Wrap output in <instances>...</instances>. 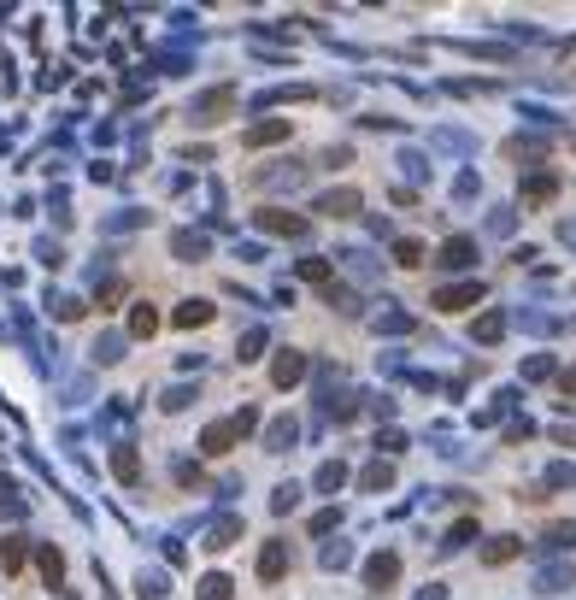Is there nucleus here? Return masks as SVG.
Wrapping results in <instances>:
<instances>
[{
  "label": "nucleus",
  "instance_id": "9d476101",
  "mask_svg": "<svg viewBox=\"0 0 576 600\" xmlns=\"http://www.w3.org/2000/svg\"><path fill=\"white\" fill-rule=\"evenodd\" d=\"M112 471H118V483H142V459H135V447H112Z\"/></svg>",
  "mask_w": 576,
  "mask_h": 600
},
{
  "label": "nucleus",
  "instance_id": "9b49d317",
  "mask_svg": "<svg viewBox=\"0 0 576 600\" xmlns=\"http://www.w3.org/2000/svg\"><path fill=\"white\" fill-rule=\"evenodd\" d=\"M471 259H477V242H471V235H453V242L442 247V265H453V271L471 265Z\"/></svg>",
  "mask_w": 576,
  "mask_h": 600
},
{
  "label": "nucleus",
  "instance_id": "7ed1b4c3",
  "mask_svg": "<svg viewBox=\"0 0 576 600\" xmlns=\"http://www.w3.org/2000/svg\"><path fill=\"white\" fill-rule=\"evenodd\" d=\"M235 442H242L235 418H218V424H206V435H200V447H206V454H230Z\"/></svg>",
  "mask_w": 576,
  "mask_h": 600
},
{
  "label": "nucleus",
  "instance_id": "6e6552de",
  "mask_svg": "<svg viewBox=\"0 0 576 600\" xmlns=\"http://www.w3.org/2000/svg\"><path fill=\"white\" fill-rule=\"evenodd\" d=\"M394 577H400V554H377V559L365 565V583H371V589H388Z\"/></svg>",
  "mask_w": 576,
  "mask_h": 600
},
{
  "label": "nucleus",
  "instance_id": "20e7f679",
  "mask_svg": "<svg viewBox=\"0 0 576 600\" xmlns=\"http://www.w3.org/2000/svg\"><path fill=\"white\" fill-rule=\"evenodd\" d=\"M300 377H306V359H300L294 347H283V354H277V365H271V383H277V389H294Z\"/></svg>",
  "mask_w": 576,
  "mask_h": 600
},
{
  "label": "nucleus",
  "instance_id": "5701e85b",
  "mask_svg": "<svg viewBox=\"0 0 576 600\" xmlns=\"http://www.w3.org/2000/svg\"><path fill=\"white\" fill-rule=\"evenodd\" d=\"M94 359H100V365H112V359H124V342H118V335H106V342L94 347Z\"/></svg>",
  "mask_w": 576,
  "mask_h": 600
},
{
  "label": "nucleus",
  "instance_id": "b1692460",
  "mask_svg": "<svg viewBox=\"0 0 576 600\" xmlns=\"http://www.w3.org/2000/svg\"><path fill=\"white\" fill-rule=\"evenodd\" d=\"M342 483H347L342 465H323V471H318V489H342Z\"/></svg>",
  "mask_w": 576,
  "mask_h": 600
},
{
  "label": "nucleus",
  "instance_id": "c85d7f7f",
  "mask_svg": "<svg viewBox=\"0 0 576 600\" xmlns=\"http://www.w3.org/2000/svg\"><path fill=\"white\" fill-rule=\"evenodd\" d=\"M294 500H300V489H294V483H288V489H277V500H271V506H277V512H288V506H294Z\"/></svg>",
  "mask_w": 576,
  "mask_h": 600
},
{
  "label": "nucleus",
  "instance_id": "4be33fe9",
  "mask_svg": "<svg viewBox=\"0 0 576 600\" xmlns=\"http://www.w3.org/2000/svg\"><path fill=\"white\" fill-rule=\"evenodd\" d=\"M500 330H506V318H500V312H488V318L477 324V335H482V342H500Z\"/></svg>",
  "mask_w": 576,
  "mask_h": 600
},
{
  "label": "nucleus",
  "instance_id": "ddd939ff",
  "mask_svg": "<svg viewBox=\"0 0 576 600\" xmlns=\"http://www.w3.org/2000/svg\"><path fill=\"white\" fill-rule=\"evenodd\" d=\"M553 195H559V177H553V171H535V177L523 183V200H553Z\"/></svg>",
  "mask_w": 576,
  "mask_h": 600
},
{
  "label": "nucleus",
  "instance_id": "dca6fc26",
  "mask_svg": "<svg viewBox=\"0 0 576 600\" xmlns=\"http://www.w3.org/2000/svg\"><path fill=\"white\" fill-rule=\"evenodd\" d=\"M0 565H6V571L24 565V535H6V542H0Z\"/></svg>",
  "mask_w": 576,
  "mask_h": 600
},
{
  "label": "nucleus",
  "instance_id": "f8f14e48",
  "mask_svg": "<svg viewBox=\"0 0 576 600\" xmlns=\"http://www.w3.org/2000/svg\"><path fill=\"white\" fill-rule=\"evenodd\" d=\"M194 595H200V600H230V595H235V583L223 577V571H212V577H200V583H194Z\"/></svg>",
  "mask_w": 576,
  "mask_h": 600
},
{
  "label": "nucleus",
  "instance_id": "412c9836",
  "mask_svg": "<svg viewBox=\"0 0 576 600\" xmlns=\"http://www.w3.org/2000/svg\"><path fill=\"white\" fill-rule=\"evenodd\" d=\"M388 483H394V471H388L382 459H377V465H365V489H388Z\"/></svg>",
  "mask_w": 576,
  "mask_h": 600
},
{
  "label": "nucleus",
  "instance_id": "a211bd4d",
  "mask_svg": "<svg viewBox=\"0 0 576 600\" xmlns=\"http://www.w3.org/2000/svg\"><path fill=\"white\" fill-rule=\"evenodd\" d=\"M42 577L54 583V589H59V577H65V559H59L54 547H42Z\"/></svg>",
  "mask_w": 576,
  "mask_h": 600
},
{
  "label": "nucleus",
  "instance_id": "f03ea898",
  "mask_svg": "<svg viewBox=\"0 0 576 600\" xmlns=\"http://www.w3.org/2000/svg\"><path fill=\"white\" fill-rule=\"evenodd\" d=\"M223 112H235V89H206V95H194V118H200V124H218Z\"/></svg>",
  "mask_w": 576,
  "mask_h": 600
},
{
  "label": "nucleus",
  "instance_id": "aec40b11",
  "mask_svg": "<svg viewBox=\"0 0 576 600\" xmlns=\"http://www.w3.org/2000/svg\"><path fill=\"white\" fill-rule=\"evenodd\" d=\"M394 259L400 265H423V242H394Z\"/></svg>",
  "mask_w": 576,
  "mask_h": 600
},
{
  "label": "nucleus",
  "instance_id": "2eb2a0df",
  "mask_svg": "<svg viewBox=\"0 0 576 600\" xmlns=\"http://www.w3.org/2000/svg\"><path fill=\"white\" fill-rule=\"evenodd\" d=\"M518 547H523V542H518V535H494V542H488V547H482V559H488V565H506V559H511V554H518Z\"/></svg>",
  "mask_w": 576,
  "mask_h": 600
},
{
  "label": "nucleus",
  "instance_id": "f3484780",
  "mask_svg": "<svg viewBox=\"0 0 576 600\" xmlns=\"http://www.w3.org/2000/svg\"><path fill=\"white\" fill-rule=\"evenodd\" d=\"M130 330H135V335H154V330H159V312H154V306H135V312H130Z\"/></svg>",
  "mask_w": 576,
  "mask_h": 600
},
{
  "label": "nucleus",
  "instance_id": "39448f33",
  "mask_svg": "<svg viewBox=\"0 0 576 600\" xmlns=\"http://www.w3.org/2000/svg\"><path fill=\"white\" fill-rule=\"evenodd\" d=\"M283 571H288V542H265V547H259V577L283 583Z\"/></svg>",
  "mask_w": 576,
  "mask_h": 600
},
{
  "label": "nucleus",
  "instance_id": "a878e982",
  "mask_svg": "<svg viewBox=\"0 0 576 600\" xmlns=\"http://www.w3.org/2000/svg\"><path fill=\"white\" fill-rule=\"evenodd\" d=\"M294 442V424H271V447H288Z\"/></svg>",
  "mask_w": 576,
  "mask_h": 600
},
{
  "label": "nucleus",
  "instance_id": "f257e3e1",
  "mask_svg": "<svg viewBox=\"0 0 576 600\" xmlns=\"http://www.w3.org/2000/svg\"><path fill=\"white\" fill-rule=\"evenodd\" d=\"M477 300H482L477 283H453V289H435L430 306H435V312H465V306H477Z\"/></svg>",
  "mask_w": 576,
  "mask_h": 600
},
{
  "label": "nucleus",
  "instance_id": "0eeeda50",
  "mask_svg": "<svg viewBox=\"0 0 576 600\" xmlns=\"http://www.w3.org/2000/svg\"><path fill=\"white\" fill-rule=\"evenodd\" d=\"M318 212H330V218H353V212H359V189H330V195H318Z\"/></svg>",
  "mask_w": 576,
  "mask_h": 600
},
{
  "label": "nucleus",
  "instance_id": "1a4fd4ad",
  "mask_svg": "<svg viewBox=\"0 0 576 600\" xmlns=\"http://www.w3.org/2000/svg\"><path fill=\"white\" fill-rule=\"evenodd\" d=\"M283 135H288V118H271V124H253L242 142H247V147H271V142H283Z\"/></svg>",
  "mask_w": 576,
  "mask_h": 600
},
{
  "label": "nucleus",
  "instance_id": "393cba45",
  "mask_svg": "<svg viewBox=\"0 0 576 600\" xmlns=\"http://www.w3.org/2000/svg\"><path fill=\"white\" fill-rule=\"evenodd\" d=\"M230 535H235V518H223L218 530H212V542H206V547H230Z\"/></svg>",
  "mask_w": 576,
  "mask_h": 600
},
{
  "label": "nucleus",
  "instance_id": "423d86ee",
  "mask_svg": "<svg viewBox=\"0 0 576 600\" xmlns=\"http://www.w3.org/2000/svg\"><path fill=\"white\" fill-rule=\"evenodd\" d=\"M259 224H265L271 235H306V218H300V212H283V206L259 212Z\"/></svg>",
  "mask_w": 576,
  "mask_h": 600
},
{
  "label": "nucleus",
  "instance_id": "bb28decb",
  "mask_svg": "<svg viewBox=\"0 0 576 600\" xmlns=\"http://www.w3.org/2000/svg\"><path fill=\"white\" fill-rule=\"evenodd\" d=\"M171 247H177V254H200V247H206V242H200V235H189V230H183V235H177V242H171Z\"/></svg>",
  "mask_w": 576,
  "mask_h": 600
},
{
  "label": "nucleus",
  "instance_id": "cd10ccee",
  "mask_svg": "<svg viewBox=\"0 0 576 600\" xmlns=\"http://www.w3.org/2000/svg\"><path fill=\"white\" fill-rule=\"evenodd\" d=\"M259 347H265V330H253V335L242 342V359H259Z\"/></svg>",
  "mask_w": 576,
  "mask_h": 600
},
{
  "label": "nucleus",
  "instance_id": "4468645a",
  "mask_svg": "<svg viewBox=\"0 0 576 600\" xmlns=\"http://www.w3.org/2000/svg\"><path fill=\"white\" fill-rule=\"evenodd\" d=\"M171 324H177V330H194V324H212V306H206V300H189V306H177V318H171Z\"/></svg>",
  "mask_w": 576,
  "mask_h": 600
},
{
  "label": "nucleus",
  "instance_id": "6ab92c4d",
  "mask_svg": "<svg viewBox=\"0 0 576 600\" xmlns=\"http://www.w3.org/2000/svg\"><path fill=\"white\" fill-rule=\"evenodd\" d=\"M300 277H306V283H323V289H330V265H323V259H300Z\"/></svg>",
  "mask_w": 576,
  "mask_h": 600
},
{
  "label": "nucleus",
  "instance_id": "c756f323",
  "mask_svg": "<svg viewBox=\"0 0 576 600\" xmlns=\"http://www.w3.org/2000/svg\"><path fill=\"white\" fill-rule=\"evenodd\" d=\"M559 389H565V395H576V371H565V377H559Z\"/></svg>",
  "mask_w": 576,
  "mask_h": 600
}]
</instances>
